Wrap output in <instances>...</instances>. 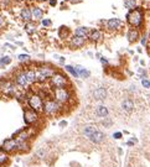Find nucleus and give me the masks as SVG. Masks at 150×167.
Returning <instances> with one entry per match:
<instances>
[{
    "mask_svg": "<svg viewBox=\"0 0 150 167\" xmlns=\"http://www.w3.org/2000/svg\"><path fill=\"white\" fill-rule=\"evenodd\" d=\"M125 24L129 27H137L142 30L145 25V10L140 5L138 8L129 10L125 15Z\"/></svg>",
    "mask_w": 150,
    "mask_h": 167,
    "instance_id": "f257e3e1",
    "label": "nucleus"
},
{
    "mask_svg": "<svg viewBox=\"0 0 150 167\" xmlns=\"http://www.w3.org/2000/svg\"><path fill=\"white\" fill-rule=\"evenodd\" d=\"M66 108H67L66 105H62L61 103H58L57 100H55L52 97H49V98L45 99L42 114L47 118H57L60 115L65 114Z\"/></svg>",
    "mask_w": 150,
    "mask_h": 167,
    "instance_id": "f03ea898",
    "label": "nucleus"
},
{
    "mask_svg": "<svg viewBox=\"0 0 150 167\" xmlns=\"http://www.w3.org/2000/svg\"><path fill=\"white\" fill-rule=\"evenodd\" d=\"M35 71H36V83L44 84V83H49L50 78L56 73L57 68L50 63H40L36 64Z\"/></svg>",
    "mask_w": 150,
    "mask_h": 167,
    "instance_id": "7ed1b4c3",
    "label": "nucleus"
},
{
    "mask_svg": "<svg viewBox=\"0 0 150 167\" xmlns=\"http://www.w3.org/2000/svg\"><path fill=\"white\" fill-rule=\"evenodd\" d=\"M51 97L57 100L58 103L62 105L69 106L71 103L73 101V90L71 87H65V88H55V89H51Z\"/></svg>",
    "mask_w": 150,
    "mask_h": 167,
    "instance_id": "20e7f679",
    "label": "nucleus"
},
{
    "mask_svg": "<svg viewBox=\"0 0 150 167\" xmlns=\"http://www.w3.org/2000/svg\"><path fill=\"white\" fill-rule=\"evenodd\" d=\"M49 87L51 88V89H55V88L71 87V82H69V78L67 77L66 73H63V72H61V71L57 69L56 73L50 78Z\"/></svg>",
    "mask_w": 150,
    "mask_h": 167,
    "instance_id": "39448f33",
    "label": "nucleus"
},
{
    "mask_svg": "<svg viewBox=\"0 0 150 167\" xmlns=\"http://www.w3.org/2000/svg\"><path fill=\"white\" fill-rule=\"evenodd\" d=\"M26 101H27V108H30L32 110L37 111V113L42 114V110H44V103L45 99L42 98V95L37 92H31L27 94L26 97Z\"/></svg>",
    "mask_w": 150,
    "mask_h": 167,
    "instance_id": "423d86ee",
    "label": "nucleus"
},
{
    "mask_svg": "<svg viewBox=\"0 0 150 167\" xmlns=\"http://www.w3.org/2000/svg\"><path fill=\"white\" fill-rule=\"evenodd\" d=\"M101 21L102 22H99V24L103 26L102 30L109 32V34H115V32L120 31L122 29H124V22L118 17H112L106 21L104 20H101Z\"/></svg>",
    "mask_w": 150,
    "mask_h": 167,
    "instance_id": "0eeeda50",
    "label": "nucleus"
},
{
    "mask_svg": "<svg viewBox=\"0 0 150 167\" xmlns=\"http://www.w3.org/2000/svg\"><path fill=\"white\" fill-rule=\"evenodd\" d=\"M14 83L19 87L21 88V89H29V88L31 87V83L29 81V78H27L26 76V72H25V67L19 69V71L15 73V76H14Z\"/></svg>",
    "mask_w": 150,
    "mask_h": 167,
    "instance_id": "6e6552de",
    "label": "nucleus"
},
{
    "mask_svg": "<svg viewBox=\"0 0 150 167\" xmlns=\"http://www.w3.org/2000/svg\"><path fill=\"white\" fill-rule=\"evenodd\" d=\"M40 120H41V113H37V111L30 108L24 109V121L27 126H35V125L40 123Z\"/></svg>",
    "mask_w": 150,
    "mask_h": 167,
    "instance_id": "1a4fd4ad",
    "label": "nucleus"
},
{
    "mask_svg": "<svg viewBox=\"0 0 150 167\" xmlns=\"http://www.w3.org/2000/svg\"><path fill=\"white\" fill-rule=\"evenodd\" d=\"M67 43V47L69 50H81L83 48L84 46L88 43L87 39H83V37H79V36H76V35H72L69 39L66 41Z\"/></svg>",
    "mask_w": 150,
    "mask_h": 167,
    "instance_id": "9d476101",
    "label": "nucleus"
},
{
    "mask_svg": "<svg viewBox=\"0 0 150 167\" xmlns=\"http://www.w3.org/2000/svg\"><path fill=\"white\" fill-rule=\"evenodd\" d=\"M91 97H92V99L96 101H104L108 98V89H107L104 86H98L92 89Z\"/></svg>",
    "mask_w": 150,
    "mask_h": 167,
    "instance_id": "9b49d317",
    "label": "nucleus"
},
{
    "mask_svg": "<svg viewBox=\"0 0 150 167\" xmlns=\"http://www.w3.org/2000/svg\"><path fill=\"white\" fill-rule=\"evenodd\" d=\"M103 37H104V32H103V30L99 29V27H94V29H91L90 30V34H88L87 41L90 43L98 45L103 40Z\"/></svg>",
    "mask_w": 150,
    "mask_h": 167,
    "instance_id": "f8f14e48",
    "label": "nucleus"
},
{
    "mask_svg": "<svg viewBox=\"0 0 150 167\" xmlns=\"http://www.w3.org/2000/svg\"><path fill=\"white\" fill-rule=\"evenodd\" d=\"M140 37H142V30L137 29V27H128V30H126V40H128V42L130 45L137 43L140 40Z\"/></svg>",
    "mask_w": 150,
    "mask_h": 167,
    "instance_id": "ddd939ff",
    "label": "nucleus"
},
{
    "mask_svg": "<svg viewBox=\"0 0 150 167\" xmlns=\"http://www.w3.org/2000/svg\"><path fill=\"white\" fill-rule=\"evenodd\" d=\"M120 109L126 115L132 114L133 111H134V109H135L134 99L130 98V97H126V98H124L123 100H122V103H120Z\"/></svg>",
    "mask_w": 150,
    "mask_h": 167,
    "instance_id": "4468645a",
    "label": "nucleus"
},
{
    "mask_svg": "<svg viewBox=\"0 0 150 167\" xmlns=\"http://www.w3.org/2000/svg\"><path fill=\"white\" fill-rule=\"evenodd\" d=\"M17 144L19 141L16 140L15 137H10V139H6L4 141L3 146H1V150L8 152V154H11V152H15L17 150Z\"/></svg>",
    "mask_w": 150,
    "mask_h": 167,
    "instance_id": "2eb2a0df",
    "label": "nucleus"
},
{
    "mask_svg": "<svg viewBox=\"0 0 150 167\" xmlns=\"http://www.w3.org/2000/svg\"><path fill=\"white\" fill-rule=\"evenodd\" d=\"M31 12H32V21L40 22L44 19L45 12H47V10L45 11V9H42L41 6L36 5V4H31Z\"/></svg>",
    "mask_w": 150,
    "mask_h": 167,
    "instance_id": "dca6fc26",
    "label": "nucleus"
},
{
    "mask_svg": "<svg viewBox=\"0 0 150 167\" xmlns=\"http://www.w3.org/2000/svg\"><path fill=\"white\" fill-rule=\"evenodd\" d=\"M20 19L25 24H29L32 21V12H31V4H25L20 9Z\"/></svg>",
    "mask_w": 150,
    "mask_h": 167,
    "instance_id": "f3484780",
    "label": "nucleus"
},
{
    "mask_svg": "<svg viewBox=\"0 0 150 167\" xmlns=\"http://www.w3.org/2000/svg\"><path fill=\"white\" fill-rule=\"evenodd\" d=\"M94 114H96V117L104 119L107 117H109V108L104 104H98L94 108Z\"/></svg>",
    "mask_w": 150,
    "mask_h": 167,
    "instance_id": "a211bd4d",
    "label": "nucleus"
},
{
    "mask_svg": "<svg viewBox=\"0 0 150 167\" xmlns=\"http://www.w3.org/2000/svg\"><path fill=\"white\" fill-rule=\"evenodd\" d=\"M88 140H90L92 144H94V145H101V144L104 142V140H106V134L98 129L97 131L93 134L90 139H88Z\"/></svg>",
    "mask_w": 150,
    "mask_h": 167,
    "instance_id": "6ab92c4d",
    "label": "nucleus"
},
{
    "mask_svg": "<svg viewBox=\"0 0 150 167\" xmlns=\"http://www.w3.org/2000/svg\"><path fill=\"white\" fill-rule=\"evenodd\" d=\"M57 35H58V39L61 40V41H67L69 37L72 36V34H71V30H69V27L68 26H65V25H62V26H60L58 27V30H57Z\"/></svg>",
    "mask_w": 150,
    "mask_h": 167,
    "instance_id": "aec40b11",
    "label": "nucleus"
},
{
    "mask_svg": "<svg viewBox=\"0 0 150 167\" xmlns=\"http://www.w3.org/2000/svg\"><path fill=\"white\" fill-rule=\"evenodd\" d=\"M90 30H91V29H90V27H87V26H77L76 29L73 30V34H72V35L83 37V39H87L88 34H90Z\"/></svg>",
    "mask_w": 150,
    "mask_h": 167,
    "instance_id": "412c9836",
    "label": "nucleus"
},
{
    "mask_svg": "<svg viewBox=\"0 0 150 167\" xmlns=\"http://www.w3.org/2000/svg\"><path fill=\"white\" fill-rule=\"evenodd\" d=\"M74 68H76V71H77V73H78L79 78L87 79V78L91 77V71H90V69H87L86 67L81 66V64H76V66H74Z\"/></svg>",
    "mask_w": 150,
    "mask_h": 167,
    "instance_id": "4be33fe9",
    "label": "nucleus"
},
{
    "mask_svg": "<svg viewBox=\"0 0 150 167\" xmlns=\"http://www.w3.org/2000/svg\"><path fill=\"white\" fill-rule=\"evenodd\" d=\"M97 130H98V128L96 126V125H84V126L82 128V135L84 137L90 139Z\"/></svg>",
    "mask_w": 150,
    "mask_h": 167,
    "instance_id": "5701e85b",
    "label": "nucleus"
},
{
    "mask_svg": "<svg viewBox=\"0 0 150 167\" xmlns=\"http://www.w3.org/2000/svg\"><path fill=\"white\" fill-rule=\"evenodd\" d=\"M31 148V141H19L17 144V152L19 154H26Z\"/></svg>",
    "mask_w": 150,
    "mask_h": 167,
    "instance_id": "b1692460",
    "label": "nucleus"
},
{
    "mask_svg": "<svg viewBox=\"0 0 150 167\" xmlns=\"http://www.w3.org/2000/svg\"><path fill=\"white\" fill-rule=\"evenodd\" d=\"M37 25H39V22H34V21L29 22V24H25L24 29L26 31V34L29 35V36H32V35L37 34V31H39V29H37Z\"/></svg>",
    "mask_w": 150,
    "mask_h": 167,
    "instance_id": "393cba45",
    "label": "nucleus"
},
{
    "mask_svg": "<svg viewBox=\"0 0 150 167\" xmlns=\"http://www.w3.org/2000/svg\"><path fill=\"white\" fill-rule=\"evenodd\" d=\"M139 1H140V0H124L123 5H124V8L126 9V10L129 11V10H133V9L140 6Z\"/></svg>",
    "mask_w": 150,
    "mask_h": 167,
    "instance_id": "a878e982",
    "label": "nucleus"
},
{
    "mask_svg": "<svg viewBox=\"0 0 150 167\" xmlns=\"http://www.w3.org/2000/svg\"><path fill=\"white\" fill-rule=\"evenodd\" d=\"M65 71H66L67 73H69L74 78H79L78 73L76 71V68H74V66H72V64H65Z\"/></svg>",
    "mask_w": 150,
    "mask_h": 167,
    "instance_id": "bb28decb",
    "label": "nucleus"
},
{
    "mask_svg": "<svg viewBox=\"0 0 150 167\" xmlns=\"http://www.w3.org/2000/svg\"><path fill=\"white\" fill-rule=\"evenodd\" d=\"M35 156L37 157V159H41V160L46 159V156H47V150H46V147L37 148L36 152H35Z\"/></svg>",
    "mask_w": 150,
    "mask_h": 167,
    "instance_id": "cd10ccee",
    "label": "nucleus"
},
{
    "mask_svg": "<svg viewBox=\"0 0 150 167\" xmlns=\"http://www.w3.org/2000/svg\"><path fill=\"white\" fill-rule=\"evenodd\" d=\"M9 161V154L5 151H3L1 148H0V166H4L6 165Z\"/></svg>",
    "mask_w": 150,
    "mask_h": 167,
    "instance_id": "c85d7f7f",
    "label": "nucleus"
},
{
    "mask_svg": "<svg viewBox=\"0 0 150 167\" xmlns=\"http://www.w3.org/2000/svg\"><path fill=\"white\" fill-rule=\"evenodd\" d=\"M149 40H150V34H148V32H145V34L142 35V37H140V45H142V47H147V46L149 45Z\"/></svg>",
    "mask_w": 150,
    "mask_h": 167,
    "instance_id": "c756f323",
    "label": "nucleus"
},
{
    "mask_svg": "<svg viewBox=\"0 0 150 167\" xmlns=\"http://www.w3.org/2000/svg\"><path fill=\"white\" fill-rule=\"evenodd\" d=\"M17 59H19V61H20L21 63H29V62L31 61V57H30L29 53H21V55L17 56Z\"/></svg>",
    "mask_w": 150,
    "mask_h": 167,
    "instance_id": "7c9ffc66",
    "label": "nucleus"
},
{
    "mask_svg": "<svg viewBox=\"0 0 150 167\" xmlns=\"http://www.w3.org/2000/svg\"><path fill=\"white\" fill-rule=\"evenodd\" d=\"M40 24L45 27V29H49V27H51L52 26V20L51 19H49V17H44L42 20L40 21Z\"/></svg>",
    "mask_w": 150,
    "mask_h": 167,
    "instance_id": "2f4dec72",
    "label": "nucleus"
},
{
    "mask_svg": "<svg viewBox=\"0 0 150 167\" xmlns=\"http://www.w3.org/2000/svg\"><path fill=\"white\" fill-rule=\"evenodd\" d=\"M11 63V57L10 56H1L0 57V64L1 66H8V64Z\"/></svg>",
    "mask_w": 150,
    "mask_h": 167,
    "instance_id": "473e14b6",
    "label": "nucleus"
},
{
    "mask_svg": "<svg viewBox=\"0 0 150 167\" xmlns=\"http://www.w3.org/2000/svg\"><path fill=\"white\" fill-rule=\"evenodd\" d=\"M6 26H8V21H6L5 16H4L3 14H0V31L5 30Z\"/></svg>",
    "mask_w": 150,
    "mask_h": 167,
    "instance_id": "72a5a7b5",
    "label": "nucleus"
},
{
    "mask_svg": "<svg viewBox=\"0 0 150 167\" xmlns=\"http://www.w3.org/2000/svg\"><path fill=\"white\" fill-rule=\"evenodd\" d=\"M101 124H102L104 128H110L112 125H113V120H112L109 117H107V118H104V119H102Z\"/></svg>",
    "mask_w": 150,
    "mask_h": 167,
    "instance_id": "f704fd0d",
    "label": "nucleus"
},
{
    "mask_svg": "<svg viewBox=\"0 0 150 167\" xmlns=\"http://www.w3.org/2000/svg\"><path fill=\"white\" fill-rule=\"evenodd\" d=\"M140 82H142V86L145 88V89H150V81L148 78H143Z\"/></svg>",
    "mask_w": 150,
    "mask_h": 167,
    "instance_id": "c9c22d12",
    "label": "nucleus"
},
{
    "mask_svg": "<svg viewBox=\"0 0 150 167\" xmlns=\"http://www.w3.org/2000/svg\"><path fill=\"white\" fill-rule=\"evenodd\" d=\"M99 61H101V63H102V66L103 67H108L109 66V61H108V58H107V57H104V56H102V57L99 58Z\"/></svg>",
    "mask_w": 150,
    "mask_h": 167,
    "instance_id": "e433bc0d",
    "label": "nucleus"
},
{
    "mask_svg": "<svg viewBox=\"0 0 150 167\" xmlns=\"http://www.w3.org/2000/svg\"><path fill=\"white\" fill-rule=\"evenodd\" d=\"M122 137H123V132H122V131L113 132V139H114V140H120Z\"/></svg>",
    "mask_w": 150,
    "mask_h": 167,
    "instance_id": "4c0bfd02",
    "label": "nucleus"
},
{
    "mask_svg": "<svg viewBox=\"0 0 150 167\" xmlns=\"http://www.w3.org/2000/svg\"><path fill=\"white\" fill-rule=\"evenodd\" d=\"M49 5L51 6V8H56L57 6V4H58V0H49Z\"/></svg>",
    "mask_w": 150,
    "mask_h": 167,
    "instance_id": "58836bf2",
    "label": "nucleus"
},
{
    "mask_svg": "<svg viewBox=\"0 0 150 167\" xmlns=\"http://www.w3.org/2000/svg\"><path fill=\"white\" fill-rule=\"evenodd\" d=\"M58 125H60V128H65V126H67V121L66 120H61L58 123Z\"/></svg>",
    "mask_w": 150,
    "mask_h": 167,
    "instance_id": "ea45409f",
    "label": "nucleus"
},
{
    "mask_svg": "<svg viewBox=\"0 0 150 167\" xmlns=\"http://www.w3.org/2000/svg\"><path fill=\"white\" fill-rule=\"evenodd\" d=\"M58 62L61 64H65V62H66V57H63V56H60L58 57Z\"/></svg>",
    "mask_w": 150,
    "mask_h": 167,
    "instance_id": "a19ab883",
    "label": "nucleus"
},
{
    "mask_svg": "<svg viewBox=\"0 0 150 167\" xmlns=\"http://www.w3.org/2000/svg\"><path fill=\"white\" fill-rule=\"evenodd\" d=\"M5 47H8V48H10V50H15L16 47H15V46H14V45H11V43H5Z\"/></svg>",
    "mask_w": 150,
    "mask_h": 167,
    "instance_id": "79ce46f5",
    "label": "nucleus"
},
{
    "mask_svg": "<svg viewBox=\"0 0 150 167\" xmlns=\"http://www.w3.org/2000/svg\"><path fill=\"white\" fill-rule=\"evenodd\" d=\"M135 144H137V142H135V141H133L132 139H130V140H129L128 142H126V145H128V146H135Z\"/></svg>",
    "mask_w": 150,
    "mask_h": 167,
    "instance_id": "37998d69",
    "label": "nucleus"
},
{
    "mask_svg": "<svg viewBox=\"0 0 150 167\" xmlns=\"http://www.w3.org/2000/svg\"><path fill=\"white\" fill-rule=\"evenodd\" d=\"M82 3V0H71L69 1V4H72V5H74V4H81Z\"/></svg>",
    "mask_w": 150,
    "mask_h": 167,
    "instance_id": "c03bdc74",
    "label": "nucleus"
},
{
    "mask_svg": "<svg viewBox=\"0 0 150 167\" xmlns=\"http://www.w3.org/2000/svg\"><path fill=\"white\" fill-rule=\"evenodd\" d=\"M21 3H25V4H29V3H35V0H19Z\"/></svg>",
    "mask_w": 150,
    "mask_h": 167,
    "instance_id": "a18cd8bd",
    "label": "nucleus"
},
{
    "mask_svg": "<svg viewBox=\"0 0 150 167\" xmlns=\"http://www.w3.org/2000/svg\"><path fill=\"white\" fill-rule=\"evenodd\" d=\"M49 0H35V3H37V4H44V3H47Z\"/></svg>",
    "mask_w": 150,
    "mask_h": 167,
    "instance_id": "49530a36",
    "label": "nucleus"
},
{
    "mask_svg": "<svg viewBox=\"0 0 150 167\" xmlns=\"http://www.w3.org/2000/svg\"><path fill=\"white\" fill-rule=\"evenodd\" d=\"M139 63H140V66H142V67H145V61H144V59H139Z\"/></svg>",
    "mask_w": 150,
    "mask_h": 167,
    "instance_id": "de8ad7c7",
    "label": "nucleus"
},
{
    "mask_svg": "<svg viewBox=\"0 0 150 167\" xmlns=\"http://www.w3.org/2000/svg\"><path fill=\"white\" fill-rule=\"evenodd\" d=\"M137 90H138V89H137V87H135V86H132V87H130V92L134 93V92H137Z\"/></svg>",
    "mask_w": 150,
    "mask_h": 167,
    "instance_id": "09e8293b",
    "label": "nucleus"
},
{
    "mask_svg": "<svg viewBox=\"0 0 150 167\" xmlns=\"http://www.w3.org/2000/svg\"><path fill=\"white\" fill-rule=\"evenodd\" d=\"M137 52H138V53H142V52H143V48H142V47H138V48H137Z\"/></svg>",
    "mask_w": 150,
    "mask_h": 167,
    "instance_id": "8fccbe9b",
    "label": "nucleus"
},
{
    "mask_svg": "<svg viewBox=\"0 0 150 167\" xmlns=\"http://www.w3.org/2000/svg\"><path fill=\"white\" fill-rule=\"evenodd\" d=\"M96 57H97V58H98V59H99V58H101V57H102V55H101V53H99V52H97V53H96Z\"/></svg>",
    "mask_w": 150,
    "mask_h": 167,
    "instance_id": "3c124183",
    "label": "nucleus"
},
{
    "mask_svg": "<svg viewBox=\"0 0 150 167\" xmlns=\"http://www.w3.org/2000/svg\"><path fill=\"white\" fill-rule=\"evenodd\" d=\"M15 43H16L17 46H24V43H22L21 41H17V42H15Z\"/></svg>",
    "mask_w": 150,
    "mask_h": 167,
    "instance_id": "603ef678",
    "label": "nucleus"
},
{
    "mask_svg": "<svg viewBox=\"0 0 150 167\" xmlns=\"http://www.w3.org/2000/svg\"><path fill=\"white\" fill-rule=\"evenodd\" d=\"M133 59H134L135 62H137V61H139V56H134V58H133Z\"/></svg>",
    "mask_w": 150,
    "mask_h": 167,
    "instance_id": "864d4df0",
    "label": "nucleus"
},
{
    "mask_svg": "<svg viewBox=\"0 0 150 167\" xmlns=\"http://www.w3.org/2000/svg\"><path fill=\"white\" fill-rule=\"evenodd\" d=\"M128 52H129L130 55H134V51H133V50H128Z\"/></svg>",
    "mask_w": 150,
    "mask_h": 167,
    "instance_id": "5fc2aeb1",
    "label": "nucleus"
},
{
    "mask_svg": "<svg viewBox=\"0 0 150 167\" xmlns=\"http://www.w3.org/2000/svg\"><path fill=\"white\" fill-rule=\"evenodd\" d=\"M65 1H66V3H69V1H71V0H65Z\"/></svg>",
    "mask_w": 150,
    "mask_h": 167,
    "instance_id": "6e6d98bb",
    "label": "nucleus"
}]
</instances>
